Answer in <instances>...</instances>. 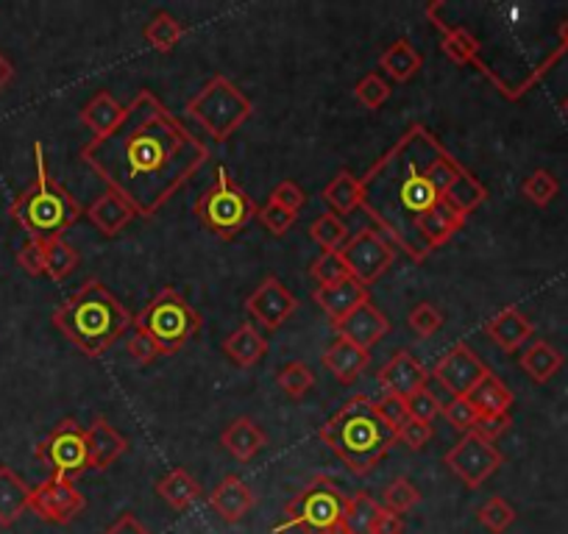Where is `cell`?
I'll return each mask as SVG.
<instances>
[{
    "mask_svg": "<svg viewBox=\"0 0 568 534\" xmlns=\"http://www.w3.org/2000/svg\"><path fill=\"white\" fill-rule=\"evenodd\" d=\"M360 181V209L387 243L399 245L412 262H424L449 243L471 211L487 201L485 184L419 123L410 125Z\"/></svg>",
    "mask_w": 568,
    "mask_h": 534,
    "instance_id": "6da1fadb",
    "label": "cell"
},
{
    "mask_svg": "<svg viewBox=\"0 0 568 534\" xmlns=\"http://www.w3.org/2000/svg\"><path fill=\"white\" fill-rule=\"evenodd\" d=\"M82 159L137 218H154L206 162L209 148L150 93L140 89L125 118L107 137H93Z\"/></svg>",
    "mask_w": 568,
    "mask_h": 534,
    "instance_id": "7a4b0ae2",
    "label": "cell"
},
{
    "mask_svg": "<svg viewBox=\"0 0 568 534\" xmlns=\"http://www.w3.org/2000/svg\"><path fill=\"white\" fill-rule=\"evenodd\" d=\"M132 324L134 317L129 315V310L98 279L84 281L53 312V326L73 342L75 349L93 360L112 349Z\"/></svg>",
    "mask_w": 568,
    "mask_h": 534,
    "instance_id": "3957f363",
    "label": "cell"
},
{
    "mask_svg": "<svg viewBox=\"0 0 568 534\" xmlns=\"http://www.w3.org/2000/svg\"><path fill=\"white\" fill-rule=\"evenodd\" d=\"M318 437L324 446L338 453L354 476H368L396 446V429H390L376 412L368 396H351L329 421L321 426Z\"/></svg>",
    "mask_w": 568,
    "mask_h": 534,
    "instance_id": "277c9868",
    "label": "cell"
},
{
    "mask_svg": "<svg viewBox=\"0 0 568 534\" xmlns=\"http://www.w3.org/2000/svg\"><path fill=\"white\" fill-rule=\"evenodd\" d=\"M34 159H37V179L25 190L23 195L12 201L9 215L25 234L37 240V243H50V240H62L64 231L73 229L84 209L78 201L59 184L48 170L43 145H34Z\"/></svg>",
    "mask_w": 568,
    "mask_h": 534,
    "instance_id": "5b68a950",
    "label": "cell"
},
{
    "mask_svg": "<svg viewBox=\"0 0 568 534\" xmlns=\"http://www.w3.org/2000/svg\"><path fill=\"white\" fill-rule=\"evenodd\" d=\"M188 114L218 143L226 139L254 114V104L238 84L226 75H213L193 98L188 100Z\"/></svg>",
    "mask_w": 568,
    "mask_h": 534,
    "instance_id": "8992f818",
    "label": "cell"
},
{
    "mask_svg": "<svg viewBox=\"0 0 568 534\" xmlns=\"http://www.w3.org/2000/svg\"><path fill=\"white\" fill-rule=\"evenodd\" d=\"M201 326H204L201 315L188 304V299L176 287H162L150 299V304L134 317V329L148 331L159 342L165 356L182 351L198 335Z\"/></svg>",
    "mask_w": 568,
    "mask_h": 534,
    "instance_id": "52a82bcc",
    "label": "cell"
},
{
    "mask_svg": "<svg viewBox=\"0 0 568 534\" xmlns=\"http://www.w3.org/2000/svg\"><path fill=\"white\" fill-rule=\"evenodd\" d=\"M349 496L329 476H315L293 501L285 507V515L276 523L274 532L301 529L304 534H331L343 523Z\"/></svg>",
    "mask_w": 568,
    "mask_h": 534,
    "instance_id": "ba28073f",
    "label": "cell"
},
{
    "mask_svg": "<svg viewBox=\"0 0 568 534\" xmlns=\"http://www.w3.org/2000/svg\"><path fill=\"white\" fill-rule=\"evenodd\" d=\"M193 211L213 234H218L220 240H231L259 215V206L226 170H218L215 184L195 201Z\"/></svg>",
    "mask_w": 568,
    "mask_h": 534,
    "instance_id": "9c48e42d",
    "label": "cell"
},
{
    "mask_svg": "<svg viewBox=\"0 0 568 534\" xmlns=\"http://www.w3.org/2000/svg\"><path fill=\"white\" fill-rule=\"evenodd\" d=\"M34 457L48 468L50 476L75 482L89 468L87 432L73 417H64L62 423H57V429L50 432L45 440H39Z\"/></svg>",
    "mask_w": 568,
    "mask_h": 534,
    "instance_id": "30bf717a",
    "label": "cell"
},
{
    "mask_svg": "<svg viewBox=\"0 0 568 534\" xmlns=\"http://www.w3.org/2000/svg\"><path fill=\"white\" fill-rule=\"evenodd\" d=\"M349 276L363 287L376 284L394 267L396 248L376 229H360L340 248Z\"/></svg>",
    "mask_w": 568,
    "mask_h": 534,
    "instance_id": "8fae6325",
    "label": "cell"
},
{
    "mask_svg": "<svg viewBox=\"0 0 568 534\" xmlns=\"http://www.w3.org/2000/svg\"><path fill=\"white\" fill-rule=\"evenodd\" d=\"M444 462L446 468L460 478L462 485L476 490V487L485 485L487 478L499 471L505 457H501L499 448H496L494 442L482 440V437H476L474 432H469V435L460 437L457 446L449 448Z\"/></svg>",
    "mask_w": 568,
    "mask_h": 534,
    "instance_id": "7c38bea8",
    "label": "cell"
},
{
    "mask_svg": "<svg viewBox=\"0 0 568 534\" xmlns=\"http://www.w3.org/2000/svg\"><path fill=\"white\" fill-rule=\"evenodd\" d=\"M28 510L37 518L48 523H70L87 510V498L82 496V490L70 482V478L50 476L45 478L43 485L32 490V503Z\"/></svg>",
    "mask_w": 568,
    "mask_h": 534,
    "instance_id": "4fadbf2b",
    "label": "cell"
},
{
    "mask_svg": "<svg viewBox=\"0 0 568 534\" xmlns=\"http://www.w3.org/2000/svg\"><path fill=\"white\" fill-rule=\"evenodd\" d=\"M487 373H491V367L474 354V349L466 345V342H457V345H451V349L437 360L432 376L440 381L444 390L451 392V398H460L469 396V392L485 379Z\"/></svg>",
    "mask_w": 568,
    "mask_h": 534,
    "instance_id": "5bb4252c",
    "label": "cell"
},
{
    "mask_svg": "<svg viewBox=\"0 0 568 534\" xmlns=\"http://www.w3.org/2000/svg\"><path fill=\"white\" fill-rule=\"evenodd\" d=\"M295 310H299V299L276 276H265L263 284L245 299V312L254 317L256 324H263L270 331L279 329L285 320H290Z\"/></svg>",
    "mask_w": 568,
    "mask_h": 534,
    "instance_id": "9a60e30c",
    "label": "cell"
},
{
    "mask_svg": "<svg viewBox=\"0 0 568 534\" xmlns=\"http://www.w3.org/2000/svg\"><path fill=\"white\" fill-rule=\"evenodd\" d=\"M426 381H430V371L421 365L410 351H396L387 365L379 371V385L387 396H399V398H410L415 396L419 390H424Z\"/></svg>",
    "mask_w": 568,
    "mask_h": 534,
    "instance_id": "2e32d148",
    "label": "cell"
},
{
    "mask_svg": "<svg viewBox=\"0 0 568 534\" xmlns=\"http://www.w3.org/2000/svg\"><path fill=\"white\" fill-rule=\"evenodd\" d=\"M338 337L354 342L360 349L371 351L379 340H385V335L390 331V320L385 317V312L379 306H374V301H365L363 306H356L349 317H343L340 324H331Z\"/></svg>",
    "mask_w": 568,
    "mask_h": 534,
    "instance_id": "e0dca14e",
    "label": "cell"
},
{
    "mask_svg": "<svg viewBox=\"0 0 568 534\" xmlns=\"http://www.w3.org/2000/svg\"><path fill=\"white\" fill-rule=\"evenodd\" d=\"M426 17H430L432 25L440 32V48H444V53L451 59V62L460 64V68H476L480 73L491 75V70H487L485 62L480 59L482 43L469 32V28H466V25L444 23V20L435 14V7L426 9Z\"/></svg>",
    "mask_w": 568,
    "mask_h": 534,
    "instance_id": "ac0fdd59",
    "label": "cell"
},
{
    "mask_svg": "<svg viewBox=\"0 0 568 534\" xmlns=\"http://www.w3.org/2000/svg\"><path fill=\"white\" fill-rule=\"evenodd\" d=\"M313 301L326 312L331 324H340L343 317H349L356 306H363L365 301H371L368 287H363L354 279H343L338 284L318 287L313 292Z\"/></svg>",
    "mask_w": 568,
    "mask_h": 534,
    "instance_id": "d6986e66",
    "label": "cell"
},
{
    "mask_svg": "<svg viewBox=\"0 0 568 534\" xmlns=\"http://www.w3.org/2000/svg\"><path fill=\"white\" fill-rule=\"evenodd\" d=\"M485 331L501 351L516 354V351H519L524 342H530V337L535 335V326L530 324V317H527L519 306H505V310L496 312V315L487 320Z\"/></svg>",
    "mask_w": 568,
    "mask_h": 534,
    "instance_id": "ffe728a7",
    "label": "cell"
},
{
    "mask_svg": "<svg viewBox=\"0 0 568 534\" xmlns=\"http://www.w3.org/2000/svg\"><path fill=\"white\" fill-rule=\"evenodd\" d=\"M87 448H89V468L93 471H107L114 462L120 460L129 448L125 437L114 429L112 423H107V417H95L87 429Z\"/></svg>",
    "mask_w": 568,
    "mask_h": 534,
    "instance_id": "44dd1931",
    "label": "cell"
},
{
    "mask_svg": "<svg viewBox=\"0 0 568 534\" xmlns=\"http://www.w3.org/2000/svg\"><path fill=\"white\" fill-rule=\"evenodd\" d=\"M84 215H87L89 223H93L95 229H98L104 236L120 234L125 226L137 218V211L132 209V204H129L123 195L112 193V190H107L104 195H98V198H95L93 204L87 206V211H84Z\"/></svg>",
    "mask_w": 568,
    "mask_h": 534,
    "instance_id": "7402d4cb",
    "label": "cell"
},
{
    "mask_svg": "<svg viewBox=\"0 0 568 534\" xmlns=\"http://www.w3.org/2000/svg\"><path fill=\"white\" fill-rule=\"evenodd\" d=\"M321 362H324L326 371H329L340 385H351V381L360 379L365 367H368L371 351L360 349V345H354V342L338 337V340L331 342L329 349L324 351Z\"/></svg>",
    "mask_w": 568,
    "mask_h": 534,
    "instance_id": "603a6c76",
    "label": "cell"
},
{
    "mask_svg": "<svg viewBox=\"0 0 568 534\" xmlns=\"http://www.w3.org/2000/svg\"><path fill=\"white\" fill-rule=\"evenodd\" d=\"M254 493L240 476H226L213 493H209V507L223 518L226 523H240L254 507Z\"/></svg>",
    "mask_w": 568,
    "mask_h": 534,
    "instance_id": "cb8c5ba5",
    "label": "cell"
},
{
    "mask_svg": "<svg viewBox=\"0 0 568 534\" xmlns=\"http://www.w3.org/2000/svg\"><path fill=\"white\" fill-rule=\"evenodd\" d=\"M220 446L238 462H251L256 453L268 446V435L256 426L251 417H234V421L220 432Z\"/></svg>",
    "mask_w": 568,
    "mask_h": 534,
    "instance_id": "d4e9b609",
    "label": "cell"
},
{
    "mask_svg": "<svg viewBox=\"0 0 568 534\" xmlns=\"http://www.w3.org/2000/svg\"><path fill=\"white\" fill-rule=\"evenodd\" d=\"M223 351L238 367H254L268 354V340L256 326L243 324L223 340Z\"/></svg>",
    "mask_w": 568,
    "mask_h": 534,
    "instance_id": "484cf974",
    "label": "cell"
},
{
    "mask_svg": "<svg viewBox=\"0 0 568 534\" xmlns=\"http://www.w3.org/2000/svg\"><path fill=\"white\" fill-rule=\"evenodd\" d=\"M32 503V487L12 468L0 465V526H14Z\"/></svg>",
    "mask_w": 568,
    "mask_h": 534,
    "instance_id": "4316f807",
    "label": "cell"
},
{
    "mask_svg": "<svg viewBox=\"0 0 568 534\" xmlns=\"http://www.w3.org/2000/svg\"><path fill=\"white\" fill-rule=\"evenodd\" d=\"M78 118H82V123L93 131L95 137H107V134H112V131L123 123L125 106L118 104V98L104 89V93H98L84 106Z\"/></svg>",
    "mask_w": 568,
    "mask_h": 534,
    "instance_id": "83f0119b",
    "label": "cell"
},
{
    "mask_svg": "<svg viewBox=\"0 0 568 534\" xmlns=\"http://www.w3.org/2000/svg\"><path fill=\"white\" fill-rule=\"evenodd\" d=\"M421 64H424V59H421V53L412 48V43L407 37H401V39H396V43L387 45L379 57L382 73H385L387 78H394L396 84L410 82L412 75L421 70Z\"/></svg>",
    "mask_w": 568,
    "mask_h": 534,
    "instance_id": "f1b7e54d",
    "label": "cell"
},
{
    "mask_svg": "<svg viewBox=\"0 0 568 534\" xmlns=\"http://www.w3.org/2000/svg\"><path fill=\"white\" fill-rule=\"evenodd\" d=\"M324 201L335 209V215H351L363 206V181L351 170H338V175L324 186Z\"/></svg>",
    "mask_w": 568,
    "mask_h": 534,
    "instance_id": "f546056e",
    "label": "cell"
},
{
    "mask_svg": "<svg viewBox=\"0 0 568 534\" xmlns=\"http://www.w3.org/2000/svg\"><path fill=\"white\" fill-rule=\"evenodd\" d=\"M157 493L173 510H188L201 498V485L184 468H173L157 482Z\"/></svg>",
    "mask_w": 568,
    "mask_h": 534,
    "instance_id": "4dcf8cb0",
    "label": "cell"
},
{
    "mask_svg": "<svg viewBox=\"0 0 568 534\" xmlns=\"http://www.w3.org/2000/svg\"><path fill=\"white\" fill-rule=\"evenodd\" d=\"M476 406L480 415H510L512 392L507 390L505 381L496 373H487L485 379L466 396Z\"/></svg>",
    "mask_w": 568,
    "mask_h": 534,
    "instance_id": "1f68e13d",
    "label": "cell"
},
{
    "mask_svg": "<svg viewBox=\"0 0 568 534\" xmlns=\"http://www.w3.org/2000/svg\"><path fill=\"white\" fill-rule=\"evenodd\" d=\"M519 362H521V371H524L532 381L546 385V381L560 371L566 360H563V354L555 349V345H549L546 340H535L530 342V349L521 354Z\"/></svg>",
    "mask_w": 568,
    "mask_h": 534,
    "instance_id": "d6a6232c",
    "label": "cell"
},
{
    "mask_svg": "<svg viewBox=\"0 0 568 534\" xmlns=\"http://www.w3.org/2000/svg\"><path fill=\"white\" fill-rule=\"evenodd\" d=\"M382 503L376 501L374 496L368 493H356V496L349 498L343 512V532L346 534H371L374 532V521L379 515Z\"/></svg>",
    "mask_w": 568,
    "mask_h": 534,
    "instance_id": "836d02e7",
    "label": "cell"
},
{
    "mask_svg": "<svg viewBox=\"0 0 568 534\" xmlns=\"http://www.w3.org/2000/svg\"><path fill=\"white\" fill-rule=\"evenodd\" d=\"M184 37V25L168 12H157L150 17V23L145 25V43L150 45L159 53H168L176 45L182 43Z\"/></svg>",
    "mask_w": 568,
    "mask_h": 534,
    "instance_id": "e575fe53",
    "label": "cell"
},
{
    "mask_svg": "<svg viewBox=\"0 0 568 534\" xmlns=\"http://www.w3.org/2000/svg\"><path fill=\"white\" fill-rule=\"evenodd\" d=\"M78 267V251L64 240H50L45 243V276L53 281H64L75 274Z\"/></svg>",
    "mask_w": 568,
    "mask_h": 534,
    "instance_id": "d590c367",
    "label": "cell"
},
{
    "mask_svg": "<svg viewBox=\"0 0 568 534\" xmlns=\"http://www.w3.org/2000/svg\"><path fill=\"white\" fill-rule=\"evenodd\" d=\"M310 236L315 240V245H321V254H324V251H340L346 245V240H349V226L343 223L340 215L326 211V215H321V218L310 226Z\"/></svg>",
    "mask_w": 568,
    "mask_h": 534,
    "instance_id": "8d00e7d4",
    "label": "cell"
},
{
    "mask_svg": "<svg viewBox=\"0 0 568 534\" xmlns=\"http://www.w3.org/2000/svg\"><path fill=\"white\" fill-rule=\"evenodd\" d=\"M476 518H480V523L487 529V532L501 534L516 523V510H512V503H507L501 496H494L482 503Z\"/></svg>",
    "mask_w": 568,
    "mask_h": 534,
    "instance_id": "74e56055",
    "label": "cell"
},
{
    "mask_svg": "<svg viewBox=\"0 0 568 534\" xmlns=\"http://www.w3.org/2000/svg\"><path fill=\"white\" fill-rule=\"evenodd\" d=\"M276 381L290 398H304L315 387V373L304 362H290V365L281 367Z\"/></svg>",
    "mask_w": 568,
    "mask_h": 534,
    "instance_id": "f35d334b",
    "label": "cell"
},
{
    "mask_svg": "<svg viewBox=\"0 0 568 534\" xmlns=\"http://www.w3.org/2000/svg\"><path fill=\"white\" fill-rule=\"evenodd\" d=\"M310 274H313V279L318 281V287H329V284H338V281L343 279H351L349 267H346L340 251H324V254L313 262Z\"/></svg>",
    "mask_w": 568,
    "mask_h": 534,
    "instance_id": "ab89813d",
    "label": "cell"
},
{
    "mask_svg": "<svg viewBox=\"0 0 568 534\" xmlns=\"http://www.w3.org/2000/svg\"><path fill=\"white\" fill-rule=\"evenodd\" d=\"M382 501H385V510L401 515V512H410L412 507L421 501V493H419V487L412 485L410 478L399 476L396 482H390V485H387Z\"/></svg>",
    "mask_w": 568,
    "mask_h": 534,
    "instance_id": "60d3db41",
    "label": "cell"
},
{
    "mask_svg": "<svg viewBox=\"0 0 568 534\" xmlns=\"http://www.w3.org/2000/svg\"><path fill=\"white\" fill-rule=\"evenodd\" d=\"M557 190H560V184H557L555 173H549V170H535V173L524 181V186H521V193L535 206H549L552 201H555Z\"/></svg>",
    "mask_w": 568,
    "mask_h": 534,
    "instance_id": "b9f144b4",
    "label": "cell"
},
{
    "mask_svg": "<svg viewBox=\"0 0 568 534\" xmlns=\"http://www.w3.org/2000/svg\"><path fill=\"white\" fill-rule=\"evenodd\" d=\"M356 104H363L365 109H379L390 98V84L382 78L379 73H368L365 78H360L354 87Z\"/></svg>",
    "mask_w": 568,
    "mask_h": 534,
    "instance_id": "7bdbcfd3",
    "label": "cell"
},
{
    "mask_svg": "<svg viewBox=\"0 0 568 534\" xmlns=\"http://www.w3.org/2000/svg\"><path fill=\"white\" fill-rule=\"evenodd\" d=\"M440 415L446 417V423H449L451 429L460 432V435H469V432L474 429L480 412H476V406L471 404L469 398L460 396V398H451L449 404H444V412H440Z\"/></svg>",
    "mask_w": 568,
    "mask_h": 534,
    "instance_id": "ee69618b",
    "label": "cell"
},
{
    "mask_svg": "<svg viewBox=\"0 0 568 534\" xmlns=\"http://www.w3.org/2000/svg\"><path fill=\"white\" fill-rule=\"evenodd\" d=\"M407 324H410V329L419 337H432L435 331H440V326H444V312L437 310L435 304H419L412 306Z\"/></svg>",
    "mask_w": 568,
    "mask_h": 534,
    "instance_id": "f6af8a7d",
    "label": "cell"
},
{
    "mask_svg": "<svg viewBox=\"0 0 568 534\" xmlns=\"http://www.w3.org/2000/svg\"><path fill=\"white\" fill-rule=\"evenodd\" d=\"M407 412H410V417H415V421L432 423L444 412V404H440V398H437L430 387H424V390L407 398Z\"/></svg>",
    "mask_w": 568,
    "mask_h": 534,
    "instance_id": "bcb514c9",
    "label": "cell"
},
{
    "mask_svg": "<svg viewBox=\"0 0 568 534\" xmlns=\"http://www.w3.org/2000/svg\"><path fill=\"white\" fill-rule=\"evenodd\" d=\"M129 356H132L137 365H150V362H157L162 354L159 349V342L143 329H134V335L129 337Z\"/></svg>",
    "mask_w": 568,
    "mask_h": 534,
    "instance_id": "7dc6e473",
    "label": "cell"
},
{
    "mask_svg": "<svg viewBox=\"0 0 568 534\" xmlns=\"http://www.w3.org/2000/svg\"><path fill=\"white\" fill-rule=\"evenodd\" d=\"M432 435H435V432H432V423L415 421V417H407L399 429H396V440L404 442L410 451H421V448L432 440Z\"/></svg>",
    "mask_w": 568,
    "mask_h": 534,
    "instance_id": "c3c4849f",
    "label": "cell"
},
{
    "mask_svg": "<svg viewBox=\"0 0 568 534\" xmlns=\"http://www.w3.org/2000/svg\"><path fill=\"white\" fill-rule=\"evenodd\" d=\"M259 220H263L265 229L274 231V234H288L295 223V211L285 209V206L268 198V204L259 209Z\"/></svg>",
    "mask_w": 568,
    "mask_h": 534,
    "instance_id": "681fc988",
    "label": "cell"
},
{
    "mask_svg": "<svg viewBox=\"0 0 568 534\" xmlns=\"http://www.w3.org/2000/svg\"><path fill=\"white\" fill-rule=\"evenodd\" d=\"M374 404H376V412H379V417L390 426V429H399L401 423L410 417V412H407V401L399 396H387L385 392V396H382L379 401H374Z\"/></svg>",
    "mask_w": 568,
    "mask_h": 534,
    "instance_id": "f907efd6",
    "label": "cell"
},
{
    "mask_svg": "<svg viewBox=\"0 0 568 534\" xmlns=\"http://www.w3.org/2000/svg\"><path fill=\"white\" fill-rule=\"evenodd\" d=\"M17 265L23 267L28 276H45V243L28 240V243L17 251Z\"/></svg>",
    "mask_w": 568,
    "mask_h": 534,
    "instance_id": "816d5d0a",
    "label": "cell"
},
{
    "mask_svg": "<svg viewBox=\"0 0 568 534\" xmlns=\"http://www.w3.org/2000/svg\"><path fill=\"white\" fill-rule=\"evenodd\" d=\"M510 423H512L510 415H480L471 432H474L476 437H482V440L494 442V440H499L507 429H510Z\"/></svg>",
    "mask_w": 568,
    "mask_h": 534,
    "instance_id": "f5cc1de1",
    "label": "cell"
},
{
    "mask_svg": "<svg viewBox=\"0 0 568 534\" xmlns=\"http://www.w3.org/2000/svg\"><path fill=\"white\" fill-rule=\"evenodd\" d=\"M270 201H276V204H281L285 209L295 211L299 215V209L304 206V193H301V186L295 184V181H281V184L274 186V193H270Z\"/></svg>",
    "mask_w": 568,
    "mask_h": 534,
    "instance_id": "db71d44e",
    "label": "cell"
},
{
    "mask_svg": "<svg viewBox=\"0 0 568 534\" xmlns=\"http://www.w3.org/2000/svg\"><path fill=\"white\" fill-rule=\"evenodd\" d=\"M371 534H404V523H401V515H396V512L385 510L382 507L379 515H376L374 521V532Z\"/></svg>",
    "mask_w": 568,
    "mask_h": 534,
    "instance_id": "11a10c76",
    "label": "cell"
},
{
    "mask_svg": "<svg viewBox=\"0 0 568 534\" xmlns=\"http://www.w3.org/2000/svg\"><path fill=\"white\" fill-rule=\"evenodd\" d=\"M104 534H150V532L132 515V512H125V515H120Z\"/></svg>",
    "mask_w": 568,
    "mask_h": 534,
    "instance_id": "9f6ffc18",
    "label": "cell"
},
{
    "mask_svg": "<svg viewBox=\"0 0 568 534\" xmlns=\"http://www.w3.org/2000/svg\"><path fill=\"white\" fill-rule=\"evenodd\" d=\"M12 78H14L12 62H9V59L3 57V53H0V93H3V89H7L9 84H12Z\"/></svg>",
    "mask_w": 568,
    "mask_h": 534,
    "instance_id": "6f0895ef",
    "label": "cell"
},
{
    "mask_svg": "<svg viewBox=\"0 0 568 534\" xmlns=\"http://www.w3.org/2000/svg\"><path fill=\"white\" fill-rule=\"evenodd\" d=\"M563 53H568V17L563 20V25H560V48H557L555 53H552V57L560 59Z\"/></svg>",
    "mask_w": 568,
    "mask_h": 534,
    "instance_id": "680465c9",
    "label": "cell"
},
{
    "mask_svg": "<svg viewBox=\"0 0 568 534\" xmlns=\"http://www.w3.org/2000/svg\"><path fill=\"white\" fill-rule=\"evenodd\" d=\"M563 112H566V114H568V98H566V100H563Z\"/></svg>",
    "mask_w": 568,
    "mask_h": 534,
    "instance_id": "91938a15",
    "label": "cell"
}]
</instances>
